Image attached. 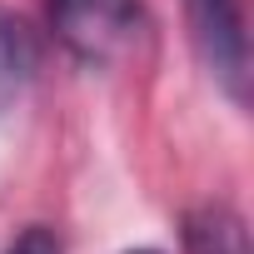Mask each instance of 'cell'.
Returning a JSON list of instances; mask_svg holds the SVG:
<instances>
[{
    "instance_id": "cell-1",
    "label": "cell",
    "mask_w": 254,
    "mask_h": 254,
    "mask_svg": "<svg viewBox=\"0 0 254 254\" xmlns=\"http://www.w3.org/2000/svg\"><path fill=\"white\" fill-rule=\"evenodd\" d=\"M50 25L60 45L85 65H115L145 35L140 0H50Z\"/></svg>"
},
{
    "instance_id": "cell-2",
    "label": "cell",
    "mask_w": 254,
    "mask_h": 254,
    "mask_svg": "<svg viewBox=\"0 0 254 254\" xmlns=\"http://www.w3.org/2000/svg\"><path fill=\"white\" fill-rule=\"evenodd\" d=\"M190 40L209 70V80L244 105L249 100V35H244V5L239 0H185Z\"/></svg>"
},
{
    "instance_id": "cell-3",
    "label": "cell",
    "mask_w": 254,
    "mask_h": 254,
    "mask_svg": "<svg viewBox=\"0 0 254 254\" xmlns=\"http://www.w3.org/2000/svg\"><path fill=\"white\" fill-rule=\"evenodd\" d=\"M35 70H40V40H35V30L15 10L0 5V110H10L25 95V85L35 80Z\"/></svg>"
},
{
    "instance_id": "cell-4",
    "label": "cell",
    "mask_w": 254,
    "mask_h": 254,
    "mask_svg": "<svg viewBox=\"0 0 254 254\" xmlns=\"http://www.w3.org/2000/svg\"><path fill=\"white\" fill-rule=\"evenodd\" d=\"M5 254H60V239H55L45 224H35V229H25V234H20Z\"/></svg>"
},
{
    "instance_id": "cell-5",
    "label": "cell",
    "mask_w": 254,
    "mask_h": 254,
    "mask_svg": "<svg viewBox=\"0 0 254 254\" xmlns=\"http://www.w3.org/2000/svg\"><path fill=\"white\" fill-rule=\"evenodd\" d=\"M130 254H160V249H130Z\"/></svg>"
}]
</instances>
